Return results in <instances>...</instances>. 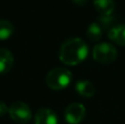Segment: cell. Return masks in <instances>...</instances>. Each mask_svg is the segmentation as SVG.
I'll list each match as a JSON object with an SVG mask.
<instances>
[{
    "instance_id": "10",
    "label": "cell",
    "mask_w": 125,
    "mask_h": 124,
    "mask_svg": "<svg viewBox=\"0 0 125 124\" xmlns=\"http://www.w3.org/2000/svg\"><path fill=\"white\" fill-rule=\"evenodd\" d=\"M76 90L82 98H92L95 93L94 86L92 85V83H90L89 80H84V79L77 81Z\"/></svg>"
},
{
    "instance_id": "3",
    "label": "cell",
    "mask_w": 125,
    "mask_h": 124,
    "mask_svg": "<svg viewBox=\"0 0 125 124\" xmlns=\"http://www.w3.org/2000/svg\"><path fill=\"white\" fill-rule=\"evenodd\" d=\"M92 57L97 63L102 65H109L115 62L117 57V51L114 45L110 43H99L93 47Z\"/></svg>"
},
{
    "instance_id": "11",
    "label": "cell",
    "mask_w": 125,
    "mask_h": 124,
    "mask_svg": "<svg viewBox=\"0 0 125 124\" xmlns=\"http://www.w3.org/2000/svg\"><path fill=\"white\" fill-rule=\"evenodd\" d=\"M102 33H103V29L98 22H93L88 26L86 31V35L90 41L98 42L102 37Z\"/></svg>"
},
{
    "instance_id": "13",
    "label": "cell",
    "mask_w": 125,
    "mask_h": 124,
    "mask_svg": "<svg viewBox=\"0 0 125 124\" xmlns=\"http://www.w3.org/2000/svg\"><path fill=\"white\" fill-rule=\"evenodd\" d=\"M114 22H116V20L112 17V15H100L98 23L102 26V29H109V31L115 26Z\"/></svg>"
},
{
    "instance_id": "14",
    "label": "cell",
    "mask_w": 125,
    "mask_h": 124,
    "mask_svg": "<svg viewBox=\"0 0 125 124\" xmlns=\"http://www.w3.org/2000/svg\"><path fill=\"white\" fill-rule=\"evenodd\" d=\"M9 112V108L3 101H0V116L6 115Z\"/></svg>"
},
{
    "instance_id": "9",
    "label": "cell",
    "mask_w": 125,
    "mask_h": 124,
    "mask_svg": "<svg viewBox=\"0 0 125 124\" xmlns=\"http://www.w3.org/2000/svg\"><path fill=\"white\" fill-rule=\"evenodd\" d=\"M93 6L100 15H112L115 2L114 0H93Z\"/></svg>"
},
{
    "instance_id": "6",
    "label": "cell",
    "mask_w": 125,
    "mask_h": 124,
    "mask_svg": "<svg viewBox=\"0 0 125 124\" xmlns=\"http://www.w3.org/2000/svg\"><path fill=\"white\" fill-rule=\"evenodd\" d=\"M35 124H58L57 114L51 109H40L34 118Z\"/></svg>"
},
{
    "instance_id": "1",
    "label": "cell",
    "mask_w": 125,
    "mask_h": 124,
    "mask_svg": "<svg viewBox=\"0 0 125 124\" xmlns=\"http://www.w3.org/2000/svg\"><path fill=\"white\" fill-rule=\"evenodd\" d=\"M89 53L88 45L79 37H70L66 40L59 47L58 57L62 64L76 66L87 58Z\"/></svg>"
},
{
    "instance_id": "12",
    "label": "cell",
    "mask_w": 125,
    "mask_h": 124,
    "mask_svg": "<svg viewBox=\"0 0 125 124\" xmlns=\"http://www.w3.org/2000/svg\"><path fill=\"white\" fill-rule=\"evenodd\" d=\"M13 32H14V26L8 20H0V40H8L9 37L12 36Z\"/></svg>"
},
{
    "instance_id": "7",
    "label": "cell",
    "mask_w": 125,
    "mask_h": 124,
    "mask_svg": "<svg viewBox=\"0 0 125 124\" xmlns=\"http://www.w3.org/2000/svg\"><path fill=\"white\" fill-rule=\"evenodd\" d=\"M12 53L7 48H0V74H7L11 70L13 66Z\"/></svg>"
},
{
    "instance_id": "15",
    "label": "cell",
    "mask_w": 125,
    "mask_h": 124,
    "mask_svg": "<svg viewBox=\"0 0 125 124\" xmlns=\"http://www.w3.org/2000/svg\"><path fill=\"white\" fill-rule=\"evenodd\" d=\"M71 1H73L75 4H77V6H84L88 0H71Z\"/></svg>"
},
{
    "instance_id": "4",
    "label": "cell",
    "mask_w": 125,
    "mask_h": 124,
    "mask_svg": "<svg viewBox=\"0 0 125 124\" xmlns=\"http://www.w3.org/2000/svg\"><path fill=\"white\" fill-rule=\"evenodd\" d=\"M9 115L18 124H28L32 119V111L26 103L15 101L9 108Z\"/></svg>"
},
{
    "instance_id": "2",
    "label": "cell",
    "mask_w": 125,
    "mask_h": 124,
    "mask_svg": "<svg viewBox=\"0 0 125 124\" xmlns=\"http://www.w3.org/2000/svg\"><path fill=\"white\" fill-rule=\"evenodd\" d=\"M73 75L67 68L56 67L53 68L46 75L45 83L52 90H62L67 88L71 83Z\"/></svg>"
},
{
    "instance_id": "5",
    "label": "cell",
    "mask_w": 125,
    "mask_h": 124,
    "mask_svg": "<svg viewBox=\"0 0 125 124\" xmlns=\"http://www.w3.org/2000/svg\"><path fill=\"white\" fill-rule=\"evenodd\" d=\"M86 116V108L78 102L70 103L65 109V120L68 124H79Z\"/></svg>"
},
{
    "instance_id": "8",
    "label": "cell",
    "mask_w": 125,
    "mask_h": 124,
    "mask_svg": "<svg viewBox=\"0 0 125 124\" xmlns=\"http://www.w3.org/2000/svg\"><path fill=\"white\" fill-rule=\"evenodd\" d=\"M108 36L113 43L125 46V24H117L108 31Z\"/></svg>"
}]
</instances>
